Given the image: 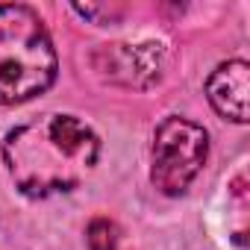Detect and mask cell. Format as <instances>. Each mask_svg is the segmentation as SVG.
Wrapping results in <instances>:
<instances>
[{
	"instance_id": "cell-6",
	"label": "cell",
	"mask_w": 250,
	"mask_h": 250,
	"mask_svg": "<svg viewBox=\"0 0 250 250\" xmlns=\"http://www.w3.org/2000/svg\"><path fill=\"white\" fill-rule=\"evenodd\" d=\"M121 229L109 218H94L88 224V250H118Z\"/></svg>"
},
{
	"instance_id": "cell-1",
	"label": "cell",
	"mask_w": 250,
	"mask_h": 250,
	"mask_svg": "<svg viewBox=\"0 0 250 250\" xmlns=\"http://www.w3.org/2000/svg\"><path fill=\"white\" fill-rule=\"evenodd\" d=\"M100 139L74 115H44L12 130L3 159L15 186L30 197H50L77 188L97 165Z\"/></svg>"
},
{
	"instance_id": "cell-5",
	"label": "cell",
	"mask_w": 250,
	"mask_h": 250,
	"mask_svg": "<svg viewBox=\"0 0 250 250\" xmlns=\"http://www.w3.org/2000/svg\"><path fill=\"white\" fill-rule=\"evenodd\" d=\"M247 94H250V68L241 59L218 65L206 83V97L212 109L232 124L247 121Z\"/></svg>"
},
{
	"instance_id": "cell-3",
	"label": "cell",
	"mask_w": 250,
	"mask_h": 250,
	"mask_svg": "<svg viewBox=\"0 0 250 250\" xmlns=\"http://www.w3.org/2000/svg\"><path fill=\"white\" fill-rule=\"evenodd\" d=\"M206 153L209 136L203 127L186 118H165L153 136V186L168 197H180L200 174Z\"/></svg>"
},
{
	"instance_id": "cell-4",
	"label": "cell",
	"mask_w": 250,
	"mask_h": 250,
	"mask_svg": "<svg viewBox=\"0 0 250 250\" xmlns=\"http://www.w3.org/2000/svg\"><path fill=\"white\" fill-rule=\"evenodd\" d=\"M97 59H106L100 71L124 85L145 88L162 77V44H106Z\"/></svg>"
},
{
	"instance_id": "cell-2",
	"label": "cell",
	"mask_w": 250,
	"mask_h": 250,
	"mask_svg": "<svg viewBox=\"0 0 250 250\" xmlns=\"http://www.w3.org/2000/svg\"><path fill=\"white\" fill-rule=\"evenodd\" d=\"M56 68V50L39 12L24 3L0 6V103L15 106L47 91Z\"/></svg>"
}]
</instances>
